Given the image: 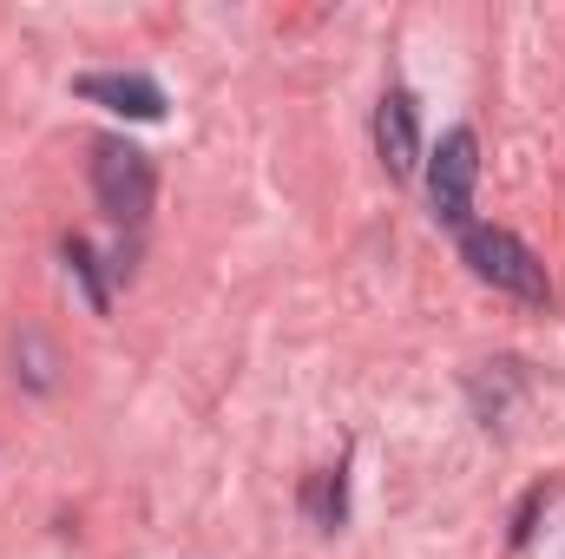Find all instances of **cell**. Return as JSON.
<instances>
[{
    "label": "cell",
    "instance_id": "obj_4",
    "mask_svg": "<svg viewBox=\"0 0 565 559\" xmlns=\"http://www.w3.org/2000/svg\"><path fill=\"white\" fill-rule=\"evenodd\" d=\"M375 151L388 165V178H415L422 171V113H415V93H382L375 106Z\"/></svg>",
    "mask_w": 565,
    "mask_h": 559
},
{
    "label": "cell",
    "instance_id": "obj_1",
    "mask_svg": "<svg viewBox=\"0 0 565 559\" xmlns=\"http://www.w3.org/2000/svg\"><path fill=\"white\" fill-rule=\"evenodd\" d=\"M460 257L480 283H493L500 296L513 303H553V283H546V264L533 257V244H520L507 224H467L460 231Z\"/></svg>",
    "mask_w": 565,
    "mask_h": 559
},
{
    "label": "cell",
    "instance_id": "obj_2",
    "mask_svg": "<svg viewBox=\"0 0 565 559\" xmlns=\"http://www.w3.org/2000/svg\"><path fill=\"white\" fill-rule=\"evenodd\" d=\"M93 198L113 224H139L158 198V171L132 139H99L93 145Z\"/></svg>",
    "mask_w": 565,
    "mask_h": 559
},
{
    "label": "cell",
    "instance_id": "obj_5",
    "mask_svg": "<svg viewBox=\"0 0 565 559\" xmlns=\"http://www.w3.org/2000/svg\"><path fill=\"white\" fill-rule=\"evenodd\" d=\"M73 93L86 106H106L119 119H139V126L164 119V86L151 73H86V80H73Z\"/></svg>",
    "mask_w": 565,
    "mask_h": 559
},
{
    "label": "cell",
    "instance_id": "obj_3",
    "mask_svg": "<svg viewBox=\"0 0 565 559\" xmlns=\"http://www.w3.org/2000/svg\"><path fill=\"white\" fill-rule=\"evenodd\" d=\"M473 184H480V139L454 126L427 158V204H434V224H447L454 238L473 224Z\"/></svg>",
    "mask_w": 565,
    "mask_h": 559
},
{
    "label": "cell",
    "instance_id": "obj_7",
    "mask_svg": "<svg viewBox=\"0 0 565 559\" xmlns=\"http://www.w3.org/2000/svg\"><path fill=\"white\" fill-rule=\"evenodd\" d=\"M66 264H73V277L86 283V303H93V309H106V283H99V257H93V244H86V238H66Z\"/></svg>",
    "mask_w": 565,
    "mask_h": 559
},
{
    "label": "cell",
    "instance_id": "obj_9",
    "mask_svg": "<svg viewBox=\"0 0 565 559\" xmlns=\"http://www.w3.org/2000/svg\"><path fill=\"white\" fill-rule=\"evenodd\" d=\"M546 500H553V481H540V487L520 500V514H513V547H526V540H533V520H540V507H546Z\"/></svg>",
    "mask_w": 565,
    "mask_h": 559
},
{
    "label": "cell",
    "instance_id": "obj_6",
    "mask_svg": "<svg viewBox=\"0 0 565 559\" xmlns=\"http://www.w3.org/2000/svg\"><path fill=\"white\" fill-rule=\"evenodd\" d=\"M302 507H309V520H316L322 534H335V527L349 520V474H342V467H322V474H309V487H302Z\"/></svg>",
    "mask_w": 565,
    "mask_h": 559
},
{
    "label": "cell",
    "instance_id": "obj_8",
    "mask_svg": "<svg viewBox=\"0 0 565 559\" xmlns=\"http://www.w3.org/2000/svg\"><path fill=\"white\" fill-rule=\"evenodd\" d=\"M493 382H500V389H513V362H493ZM473 389H487V382L473 376ZM473 409H480V421L493 428V421L507 415V395H473Z\"/></svg>",
    "mask_w": 565,
    "mask_h": 559
}]
</instances>
